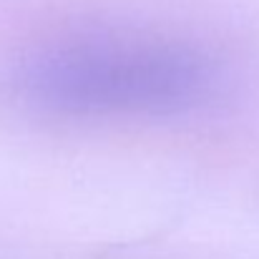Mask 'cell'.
<instances>
[{
  "label": "cell",
  "mask_w": 259,
  "mask_h": 259,
  "mask_svg": "<svg viewBox=\"0 0 259 259\" xmlns=\"http://www.w3.org/2000/svg\"><path fill=\"white\" fill-rule=\"evenodd\" d=\"M217 66L179 43L86 40L28 58L18 88L58 116H161L201 106L217 88Z\"/></svg>",
  "instance_id": "6da1fadb"
}]
</instances>
